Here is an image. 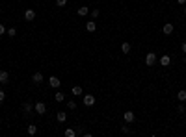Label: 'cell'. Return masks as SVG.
Here are the masks:
<instances>
[{"instance_id": "484cf974", "label": "cell", "mask_w": 186, "mask_h": 137, "mask_svg": "<svg viewBox=\"0 0 186 137\" xmlns=\"http://www.w3.org/2000/svg\"><path fill=\"white\" fill-rule=\"evenodd\" d=\"M177 111H179V113H184V111H186V107L182 106V102H181V104L177 106Z\"/></svg>"}, {"instance_id": "f1b7e54d", "label": "cell", "mask_w": 186, "mask_h": 137, "mask_svg": "<svg viewBox=\"0 0 186 137\" xmlns=\"http://www.w3.org/2000/svg\"><path fill=\"white\" fill-rule=\"evenodd\" d=\"M6 32H8V30H6V28H4V24H0V35H4V33H6Z\"/></svg>"}, {"instance_id": "3957f363", "label": "cell", "mask_w": 186, "mask_h": 137, "mask_svg": "<svg viewBox=\"0 0 186 137\" xmlns=\"http://www.w3.org/2000/svg\"><path fill=\"white\" fill-rule=\"evenodd\" d=\"M155 63H156V54L155 52H149L147 56H145V65L147 67H153Z\"/></svg>"}, {"instance_id": "2e32d148", "label": "cell", "mask_w": 186, "mask_h": 137, "mask_svg": "<svg viewBox=\"0 0 186 137\" xmlns=\"http://www.w3.org/2000/svg\"><path fill=\"white\" fill-rule=\"evenodd\" d=\"M65 137H77V130H73V128H67L65 132H63Z\"/></svg>"}, {"instance_id": "4fadbf2b", "label": "cell", "mask_w": 186, "mask_h": 137, "mask_svg": "<svg viewBox=\"0 0 186 137\" xmlns=\"http://www.w3.org/2000/svg\"><path fill=\"white\" fill-rule=\"evenodd\" d=\"M86 15H89V8L88 6H80L78 8V17H86Z\"/></svg>"}, {"instance_id": "d6986e66", "label": "cell", "mask_w": 186, "mask_h": 137, "mask_svg": "<svg viewBox=\"0 0 186 137\" xmlns=\"http://www.w3.org/2000/svg\"><path fill=\"white\" fill-rule=\"evenodd\" d=\"M82 93H84V91H82V87H78V85L73 87V94H74V97H80Z\"/></svg>"}, {"instance_id": "7402d4cb", "label": "cell", "mask_w": 186, "mask_h": 137, "mask_svg": "<svg viewBox=\"0 0 186 137\" xmlns=\"http://www.w3.org/2000/svg\"><path fill=\"white\" fill-rule=\"evenodd\" d=\"M67 107H69V109H77V102H74V100H69V102H67Z\"/></svg>"}, {"instance_id": "1f68e13d", "label": "cell", "mask_w": 186, "mask_h": 137, "mask_svg": "<svg viewBox=\"0 0 186 137\" xmlns=\"http://www.w3.org/2000/svg\"><path fill=\"white\" fill-rule=\"evenodd\" d=\"M184 15H186V8H184Z\"/></svg>"}, {"instance_id": "9a60e30c", "label": "cell", "mask_w": 186, "mask_h": 137, "mask_svg": "<svg viewBox=\"0 0 186 137\" xmlns=\"http://www.w3.org/2000/svg\"><path fill=\"white\" fill-rule=\"evenodd\" d=\"M56 119H58V122H65L67 120V113L65 111H58L56 113Z\"/></svg>"}, {"instance_id": "603a6c76", "label": "cell", "mask_w": 186, "mask_h": 137, "mask_svg": "<svg viewBox=\"0 0 186 137\" xmlns=\"http://www.w3.org/2000/svg\"><path fill=\"white\" fill-rule=\"evenodd\" d=\"M56 6H58V8H65V6H67V0H56Z\"/></svg>"}, {"instance_id": "ffe728a7", "label": "cell", "mask_w": 186, "mask_h": 137, "mask_svg": "<svg viewBox=\"0 0 186 137\" xmlns=\"http://www.w3.org/2000/svg\"><path fill=\"white\" fill-rule=\"evenodd\" d=\"M63 97H65V94L63 93H54V100H56V102H63Z\"/></svg>"}, {"instance_id": "83f0119b", "label": "cell", "mask_w": 186, "mask_h": 137, "mask_svg": "<svg viewBox=\"0 0 186 137\" xmlns=\"http://www.w3.org/2000/svg\"><path fill=\"white\" fill-rule=\"evenodd\" d=\"M4 100H6V93L0 89V102H4Z\"/></svg>"}, {"instance_id": "277c9868", "label": "cell", "mask_w": 186, "mask_h": 137, "mask_svg": "<svg viewBox=\"0 0 186 137\" xmlns=\"http://www.w3.org/2000/svg\"><path fill=\"white\" fill-rule=\"evenodd\" d=\"M82 102H84L86 107H91L95 104V97H93V94H84V100H82Z\"/></svg>"}, {"instance_id": "7c38bea8", "label": "cell", "mask_w": 186, "mask_h": 137, "mask_svg": "<svg viewBox=\"0 0 186 137\" xmlns=\"http://www.w3.org/2000/svg\"><path fill=\"white\" fill-rule=\"evenodd\" d=\"M36 19V11L34 9H26L24 11V20H34Z\"/></svg>"}, {"instance_id": "44dd1931", "label": "cell", "mask_w": 186, "mask_h": 137, "mask_svg": "<svg viewBox=\"0 0 186 137\" xmlns=\"http://www.w3.org/2000/svg\"><path fill=\"white\" fill-rule=\"evenodd\" d=\"M6 33H8V37H15L17 35V30L15 28H8V32H6Z\"/></svg>"}, {"instance_id": "d4e9b609", "label": "cell", "mask_w": 186, "mask_h": 137, "mask_svg": "<svg viewBox=\"0 0 186 137\" xmlns=\"http://www.w3.org/2000/svg\"><path fill=\"white\" fill-rule=\"evenodd\" d=\"M121 132H123V133H130V128H128V124H127V122L121 126Z\"/></svg>"}, {"instance_id": "4316f807", "label": "cell", "mask_w": 186, "mask_h": 137, "mask_svg": "<svg viewBox=\"0 0 186 137\" xmlns=\"http://www.w3.org/2000/svg\"><path fill=\"white\" fill-rule=\"evenodd\" d=\"M77 135H84V128L82 126H77Z\"/></svg>"}, {"instance_id": "ac0fdd59", "label": "cell", "mask_w": 186, "mask_h": 137, "mask_svg": "<svg viewBox=\"0 0 186 137\" xmlns=\"http://www.w3.org/2000/svg\"><path fill=\"white\" fill-rule=\"evenodd\" d=\"M177 98L181 100V102H186V91H184V89H181V91L177 93Z\"/></svg>"}, {"instance_id": "5bb4252c", "label": "cell", "mask_w": 186, "mask_h": 137, "mask_svg": "<svg viewBox=\"0 0 186 137\" xmlns=\"http://www.w3.org/2000/svg\"><path fill=\"white\" fill-rule=\"evenodd\" d=\"M121 52H123V54H130V43L123 41V43H121Z\"/></svg>"}, {"instance_id": "e0dca14e", "label": "cell", "mask_w": 186, "mask_h": 137, "mask_svg": "<svg viewBox=\"0 0 186 137\" xmlns=\"http://www.w3.org/2000/svg\"><path fill=\"white\" fill-rule=\"evenodd\" d=\"M26 132H28L30 135H36V133H37V126H36V124H28V128H26Z\"/></svg>"}, {"instance_id": "8992f818", "label": "cell", "mask_w": 186, "mask_h": 137, "mask_svg": "<svg viewBox=\"0 0 186 137\" xmlns=\"http://www.w3.org/2000/svg\"><path fill=\"white\" fill-rule=\"evenodd\" d=\"M86 30H88L89 33H93L95 30H97V22H95L93 19H91V20H88V22H86Z\"/></svg>"}, {"instance_id": "8fae6325", "label": "cell", "mask_w": 186, "mask_h": 137, "mask_svg": "<svg viewBox=\"0 0 186 137\" xmlns=\"http://www.w3.org/2000/svg\"><path fill=\"white\" fill-rule=\"evenodd\" d=\"M8 81H9L8 71H0V84H8Z\"/></svg>"}, {"instance_id": "cb8c5ba5", "label": "cell", "mask_w": 186, "mask_h": 137, "mask_svg": "<svg viewBox=\"0 0 186 137\" xmlns=\"http://www.w3.org/2000/svg\"><path fill=\"white\" fill-rule=\"evenodd\" d=\"M99 15H101V11H99L97 8H95V9H91V19H97Z\"/></svg>"}, {"instance_id": "52a82bcc", "label": "cell", "mask_w": 186, "mask_h": 137, "mask_svg": "<svg viewBox=\"0 0 186 137\" xmlns=\"http://www.w3.org/2000/svg\"><path fill=\"white\" fill-rule=\"evenodd\" d=\"M173 30H175V28H173V24H171V22H166V24L162 26V32L166 33V35H171V33H173Z\"/></svg>"}, {"instance_id": "7a4b0ae2", "label": "cell", "mask_w": 186, "mask_h": 137, "mask_svg": "<svg viewBox=\"0 0 186 137\" xmlns=\"http://www.w3.org/2000/svg\"><path fill=\"white\" fill-rule=\"evenodd\" d=\"M34 111L37 115H45L47 113V104L45 102H36V104H34Z\"/></svg>"}, {"instance_id": "4dcf8cb0", "label": "cell", "mask_w": 186, "mask_h": 137, "mask_svg": "<svg viewBox=\"0 0 186 137\" xmlns=\"http://www.w3.org/2000/svg\"><path fill=\"white\" fill-rule=\"evenodd\" d=\"M177 2H179V4H182V6H184V4H186V0H177Z\"/></svg>"}, {"instance_id": "9c48e42d", "label": "cell", "mask_w": 186, "mask_h": 137, "mask_svg": "<svg viewBox=\"0 0 186 137\" xmlns=\"http://www.w3.org/2000/svg\"><path fill=\"white\" fill-rule=\"evenodd\" d=\"M160 65H162V67H169V65H171V58L168 56V54H164V56L160 58Z\"/></svg>"}, {"instance_id": "6da1fadb", "label": "cell", "mask_w": 186, "mask_h": 137, "mask_svg": "<svg viewBox=\"0 0 186 137\" xmlns=\"http://www.w3.org/2000/svg\"><path fill=\"white\" fill-rule=\"evenodd\" d=\"M134 120H136V115H134V111L127 109V111L123 113V122H127V124H132Z\"/></svg>"}, {"instance_id": "f546056e", "label": "cell", "mask_w": 186, "mask_h": 137, "mask_svg": "<svg viewBox=\"0 0 186 137\" xmlns=\"http://www.w3.org/2000/svg\"><path fill=\"white\" fill-rule=\"evenodd\" d=\"M181 50H182V54H186V43H182V46H181Z\"/></svg>"}, {"instance_id": "30bf717a", "label": "cell", "mask_w": 186, "mask_h": 137, "mask_svg": "<svg viewBox=\"0 0 186 137\" xmlns=\"http://www.w3.org/2000/svg\"><path fill=\"white\" fill-rule=\"evenodd\" d=\"M32 81H34L36 85H39L41 81H43V74H41V72H34V76H32Z\"/></svg>"}, {"instance_id": "5b68a950", "label": "cell", "mask_w": 186, "mask_h": 137, "mask_svg": "<svg viewBox=\"0 0 186 137\" xmlns=\"http://www.w3.org/2000/svg\"><path fill=\"white\" fill-rule=\"evenodd\" d=\"M49 85L54 87V89H58V87L61 85V80H60L58 76H50V78H49Z\"/></svg>"}, {"instance_id": "ba28073f", "label": "cell", "mask_w": 186, "mask_h": 137, "mask_svg": "<svg viewBox=\"0 0 186 137\" xmlns=\"http://www.w3.org/2000/svg\"><path fill=\"white\" fill-rule=\"evenodd\" d=\"M23 111H24V115H30L34 111V104H32V102H24V104H23Z\"/></svg>"}]
</instances>
